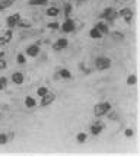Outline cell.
Masks as SVG:
<instances>
[{
	"label": "cell",
	"mask_w": 140,
	"mask_h": 156,
	"mask_svg": "<svg viewBox=\"0 0 140 156\" xmlns=\"http://www.w3.org/2000/svg\"><path fill=\"white\" fill-rule=\"evenodd\" d=\"M111 109H113V105H111L109 102H99V104H96L95 108H93V115L96 117V118H99V117L107 115Z\"/></svg>",
	"instance_id": "obj_1"
},
{
	"label": "cell",
	"mask_w": 140,
	"mask_h": 156,
	"mask_svg": "<svg viewBox=\"0 0 140 156\" xmlns=\"http://www.w3.org/2000/svg\"><path fill=\"white\" fill-rule=\"evenodd\" d=\"M95 67L101 70V72H104V70H108V69L111 67V58L107 57V55H99V57H96L95 58Z\"/></svg>",
	"instance_id": "obj_2"
},
{
	"label": "cell",
	"mask_w": 140,
	"mask_h": 156,
	"mask_svg": "<svg viewBox=\"0 0 140 156\" xmlns=\"http://www.w3.org/2000/svg\"><path fill=\"white\" fill-rule=\"evenodd\" d=\"M60 29L63 32H66V34L73 32L74 29H76V23H74V20H72L70 18H67V19L63 22V25H60Z\"/></svg>",
	"instance_id": "obj_3"
},
{
	"label": "cell",
	"mask_w": 140,
	"mask_h": 156,
	"mask_svg": "<svg viewBox=\"0 0 140 156\" xmlns=\"http://www.w3.org/2000/svg\"><path fill=\"white\" fill-rule=\"evenodd\" d=\"M20 19H22V18H20V13H13V15H10V16H9V18L6 19L7 28H9V29H12V28L18 27V23H19Z\"/></svg>",
	"instance_id": "obj_4"
},
{
	"label": "cell",
	"mask_w": 140,
	"mask_h": 156,
	"mask_svg": "<svg viewBox=\"0 0 140 156\" xmlns=\"http://www.w3.org/2000/svg\"><path fill=\"white\" fill-rule=\"evenodd\" d=\"M54 99H56V95L51 94V92H47L44 96H41V107L45 108V107H48V105H51V104L54 102Z\"/></svg>",
	"instance_id": "obj_5"
},
{
	"label": "cell",
	"mask_w": 140,
	"mask_h": 156,
	"mask_svg": "<svg viewBox=\"0 0 140 156\" xmlns=\"http://www.w3.org/2000/svg\"><path fill=\"white\" fill-rule=\"evenodd\" d=\"M67 45H69V40L67 38H59L53 44V50L54 51H61V50L67 48Z\"/></svg>",
	"instance_id": "obj_6"
},
{
	"label": "cell",
	"mask_w": 140,
	"mask_h": 156,
	"mask_svg": "<svg viewBox=\"0 0 140 156\" xmlns=\"http://www.w3.org/2000/svg\"><path fill=\"white\" fill-rule=\"evenodd\" d=\"M104 127H105L104 122L99 121V120H96V121L91 126V133H92L93 136H98V134H101V131L104 130Z\"/></svg>",
	"instance_id": "obj_7"
},
{
	"label": "cell",
	"mask_w": 140,
	"mask_h": 156,
	"mask_svg": "<svg viewBox=\"0 0 140 156\" xmlns=\"http://www.w3.org/2000/svg\"><path fill=\"white\" fill-rule=\"evenodd\" d=\"M40 51H41V48L38 44H32V45H29V47L27 48V55H29V57H38L40 55Z\"/></svg>",
	"instance_id": "obj_8"
},
{
	"label": "cell",
	"mask_w": 140,
	"mask_h": 156,
	"mask_svg": "<svg viewBox=\"0 0 140 156\" xmlns=\"http://www.w3.org/2000/svg\"><path fill=\"white\" fill-rule=\"evenodd\" d=\"M118 16H121L126 22H130L131 18H133V10L128 9V7H124V9H121L120 12H118Z\"/></svg>",
	"instance_id": "obj_9"
},
{
	"label": "cell",
	"mask_w": 140,
	"mask_h": 156,
	"mask_svg": "<svg viewBox=\"0 0 140 156\" xmlns=\"http://www.w3.org/2000/svg\"><path fill=\"white\" fill-rule=\"evenodd\" d=\"M23 80H25V76H23L22 72H15V73H12V82H13L15 85H22Z\"/></svg>",
	"instance_id": "obj_10"
},
{
	"label": "cell",
	"mask_w": 140,
	"mask_h": 156,
	"mask_svg": "<svg viewBox=\"0 0 140 156\" xmlns=\"http://www.w3.org/2000/svg\"><path fill=\"white\" fill-rule=\"evenodd\" d=\"M25 107H27V108H35V107H37V101H35V98H34V96H25Z\"/></svg>",
	"instance_id": "obj_11"
},
{
	"label": "cell",
	"mask_w": 140,
	"mask_h": 156,
	"mask_svg": "<svg viewBox=\"0 0 140 156\" xmlns=\"http://www.w3.org/2000/svg\"><path fill=\"white\" fill-rule=\"evenodd\" d=\"M95 28H96V29H98V31H99L102 35H104V34L107 35L108 32H109V29H108V25L105 23V22H99V23H98V25H96Z\"/></svg>",
	"instance_id": "obj_12"
},
{
	"label": "cell",
	"mask_w": 140,
	"mask_h": 156,
	"mask_svg": "<svg viewBox=\"0 0 140 156\" xmlns=\"http://www.w3.org/2000/svg\"><path fill=\"white\" fill-rule=\"evenodd\" d=\"M60 13V10H59V7H48L47 9V16H50V18H57Z\"/></svg>",
	"instance_id": "obj_13"
},
{
	"label": "cell",
	"mask_w": 140,
	"mask_h": 156,
	"mask_svg": "<svg viewBox=\"0 0 140 156\" xmlns=\"http://www.w3.org/2000/svg\"><path fill=\"white\" fill-rule=\"evenodd\" d=\"M89 37H91V38H93V40H101V38H102V34H101L96 28L93 27L92 29L89 31Z\"/></svg>",
	"instance_id": "obj_14"
},
{
	"label": "cell",
	"mask_w": 140,
	"mask_h": 156,
	"mask_svg": "<svg viewBox=\"0 0 140 156\" xmlns=\"http://www.w3.org/2000/svg\"><path fill=\"white\" fill-rule=\"evenodd\" d=\"M59 76L63 77V79H70V77H72V73H70L67 69H60V70H59Z\"/></svg>",
	"instance_id": "obj_15"
},
{
	"label": "cell",
	"mask_w": 140,
	"mask_h": 156,
	"mask_svg": "<svg viewBox=\"0 0 140 156\" xmlns=\"http://www.w3.org/2000/svg\"><path fill=\"white\" fill-rule=\"evenodd\" d=\"M137 83V75H130L127 77V85L128 86H134Z\"/></svg>",
	"instance_id": "obj_16"
},
{
	"label": "cell",
	"mask_w": 140,
	"mask_h": 156,
	"mask_svg": "<svg viewBox=\"0 0 140 156\" xmlns=\"http://www.w3.org/2000/svg\"><path fill=\"white\" fill-rule=\"evenodd\" d=\"M76 140H77V143H80V144H82V143H85L88 140V134L82 131V133H79V134L76 136Z\"/></svg>",
	"instance_id": "obj_17"
},
{
	"label": "cell",
	"mask_w": 140,
	"mask_h": 156,
	"mask_svg": "<svg viewBox=\"0 0 140 156\" xmlns=\"http://www.w3.org/2000/svg\"><path fill=\"white\" fill-rule=\"evenodd\" d=\"M16 61H18V64H25L27 63V55H23V53H19L16 55Z\"/></svg>",
	"instance_id": "obj_18"
},
{
	"label": "cell",
	"mask_w": 140,
	"mask_h": 156,
	"mask_svg": "<svg viewBox=\"0 0 140 156\" xmlns=\"http://www.w3.org/2000/svg\"><path fill=\"white\" fill-rule=\"evenodd\" d=\"M72 10H73V7H72V5L70 3H66L64 5V16H66V19L70 16V13H72Z\"/></svg>",
	"instance_id": "obj_19"
},
{
	"label": "cell",
	"mask_w": 140,
	"mask_h": 156,
	"mask_svg": "<svg viewBox=\"0 0 140 156\" xmlns=\"http://www.w3.org/2000/svg\"><path fill=\"white\" fill-rule=\"evenodd\" d=\"M48 92V89H47V86H40V88L37 89V96H44Z\"/></svg>",
	"instance_id": "obj_20"
},
{
	"label": "cell",
	"mask_w": 140,
	"mask_h": 156,
	"mask_svg": "<svg viewBox=\"0 0 140 156\" xmlns=\"http://www.w3.org/2000/svg\"><path fill=\"white\" fill-rule=\"evenodd\" d=\"M48 0H29V5L31 6H41V5H45Z\"/></svg>",
	"instance_id": "obj_21"
},
{
	"label": "cell",
	"mask_w": 140,
	"mask_h": 156,
	"mask_svg": "<svg viewBox=\"0 0 140 156\" xmlns=\"http://www.w3.org/2000/svg\"><path fill=\"white\" fill-rule=\"evenodd\" d=\"M7 88V79L5 76H2L0 77V90H5Z\"/></svg>",
	"instance_id": "obj_22"
},
{
	"label": "cell",
	"mask_w": 140,
	"mask_h": 156,
	"mask_svg": "<svg viewBox=\"0 0 140 156\" xmlns=\"http://www.w3.org/2000/svg\"><path fill=\"white\" fill-rule=\"evenodd\" d=\"M113 10H114L113 7H107V9H105V10H104V12L101 13V18H102V19H107V18H108V15L111 13Z\"/></svg>",
	"instance_id": "obj_23"
},
{
	"label": "cell",
	"mask_w": 140,
	"mask_h": 156,
	"mask_svg": "<svg viewBox=\"0 0 140 156\" xmlns=\"http://www.w3.org/2000/svg\"><path fill=\"white\" fill-rule=\"evenodd\" d=\"M18 27H20V28H25V29H28V28H31V23H29L28 20H22V19H20V20H19V23H18Z\"/></svg>",
	"instance_id": "obj_24"
},
{
	"label": "cell",
	"mask_w": 140,
	"mask_h": 156,
	"mask_svg": "<svg viewBox=\"0 0 140 156\" xmlns=\"http://www.w3.org/2000/svg\"><path fill=\"white\" fill-rule=\"evenodd\" d=\"M7 139L9 137L6 134H3V133H0V146H3V144H6L7 143Z\"/></svg>",
	"instance_id": "obj_25"
},
{
	"label": "cell",
	"mask_w": 140,
	"mask_h": 156,
	"mask_svg": "<svg viewBox=\"0 0 140 156\" xmlns=\"http://www.w3.org/2000/svg\"><path fill=\"white\" fill-rule=\"evenodd\" d=\"M3 37H5V38H6V41L9 42V41L12 40V37H13V35H12V29H7V31H6V34L3 35Z\"/></svg>",
	"instance_id": "obj_26"
},
{
	"label": "cell",
	"mask_w": 140,
	"mask_h": 156,
	"mask_svg": "<svg viewBox=\"0 0 140 156\" xmlns=\"http://www.w3.org/2000/svg\"><path fill=\"white\" fill-rule=\"evenodd\" d=\"M47 27L50 28V29H59V28H60V25H59V22H51V23H48Z\"/></svg>",
	"instance_id": "obj_27"
},
{
	"label": "cell",
	"mask_w": 140,
	"mask_h": 156,
	"mask_svg": "<svg viewBox=\"0 0 140 156\" xmlns=\"http://www.w3.org/2000/svg\"><path fill=\"white\" fill-rule=\"evenodd\" d=\"M7 67V63L5 58H0V70H5Z\"/></svg>",
	"instance_id": "obj_28"
},
{
	"label": "cell",
	"mask_w": 140,
	"mask_h": 156,
	"mask_svg": "<svg viewBox=\"0 0 140 156\" xmlns=\"http://www.w3.org/2000/svg\"><path fill=\"white\" fill-rule=\"evenodd\" d=\"M113 37L114 38H118V40H123V38H124V34H121V32H117V31H115V32H113Z\"/></svg>",
	"instance_id": "obj_29"
},
{
	"label": "cell",
	"mask_w": 140,
	"mask_h": 156,
	"mask_svg": "<svg viewBox=\"0 0 140 156\" xmlns=\"http://www.w3.org/2000/svg\"><path fill=\"white\" fill-rule=\"evenodd\" d=\"M133 134H134V131L131 129H127L126 131H124V136H126V137H131Z\"/></svg>",
	"instance_id": "obj_30"
},
{
	"label": "cell",
	"mask_w": 140,
	"mask_h": 156,
	"mask_svg": "<svg viewBox=\"0 0 140 156\" xmlns=\"http://www.w3.org/2000/svg\"><path fill=\"white\" fill-rule=\"evenodd\" d=\"M5 44H7V41H6V38L5 37H0V47H3Z\"/></svg>",
	"instance_id": "obj_31"
},
{
	"label": "cell",
	"mask_w": 140,
	"mask_h": 156,
	"mask_svg": "<svg viewBox=\"0 0 140 156\" xmlns=\"http://www.w3.org/2000/svg\"><path fill=\"white\" fill-rule=\"evenodd\" d=\"M2 10H5V6H3V3L0 2V12H2Z\"/></svg>",
	"instance_id": "obj_32"
},
{
	"label": "cell",
	"mask_w": 140,
	"mask_h": 156,
	"mask_svg": "<svg viewBox=\"0 0 140 156\" xmlns=\"http://www.w3.org/2000/svg\"><path fill=\"white\" fill-rule=\"evenodd\" d=\"M3 57H5V53H3V51H0V58H3Z\"/></svg>",
	"instance_id": "obj_33"
}]
</instances>
